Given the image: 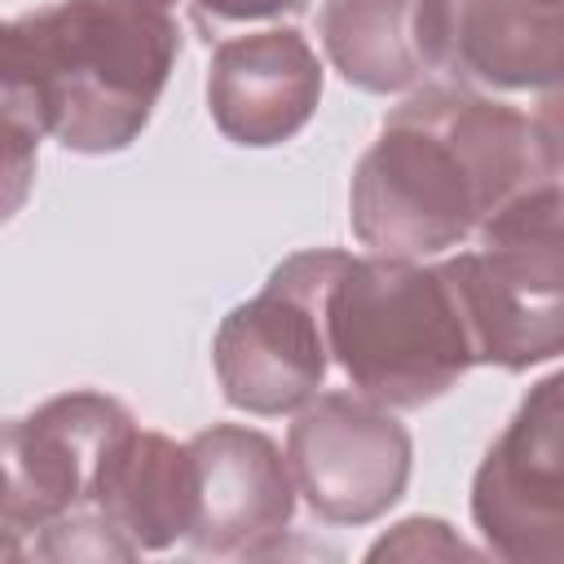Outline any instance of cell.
<instances>
[{
    "mask_svg": "<svg viewBox=\"0 0 564 564\" xmlns=\"http://www.w3.org/2000/svg\"><path fill=\"white\" fill-rule=\"evenodd\" d=\"M555 181V101L524 115L471 88H423L357 159L348 225L375 256L427 260L476 238L511 198Z\"/></svg>",
    "mask_w": 564,
    "mask_h": 564,
    "instance_id": "6da1fadb",
    "label": "cell"
},
{
    "mask_svg": "<svg viewBox=\"0 0 564 564\" xmlns=\"http://www.w3.org/2000/svg\"><path fill=\"white\" fill-rule=\"evenodd\" d=\"M176 57L181 26L154 0H57L0 18V93L75 154L132 145Z\"/></svg>",
    "mask_w": 564,
    "mask_h": 564,
    "instance_id": "7a4b0ae2",
    "label": "cell"
},
{
    "mask_svg": "<svg viewBox=\"0 0 564 564\" xmlns=\"http://www.w3.org/2000/svg\"><path fill=\"white\" fill-rule=\"evenodd\" d=\"M326 348L352 392L388 410H419L476 366L445 264L405 256L344 260L326 300Z\"/></svg>",
    "mask_w": 564,
    "mask_h": 564,
    "instance_id": "3957f363",
    "label": "cell"
},
{
    "mask_svg": "<svg viewBox=\"0 0 564 564\" xmlns=\"http://www.w3.org/2000/svg\"><path fill=\"white\" fill-rule=\"evenodd\" d=\"M476 366L529 370L564 348V229L560 181L511 198L476 229V247L441 260Z\"/></svg>",
    "mask_w": 564,
    "mask_h": 564,
    "instance_id": "277c9868",
    "label": "cell"
},
{
    "mask_svg": "<svg viewBox=\"0 0 564 564\" xmlns=\"http://www.w3.org/2000/svg\"><path fill=\"white\" fill-rule=\"evenodd\" d=\"M344 260V251H300L220 322L212 366L234 410L291 414L317 397L330 366L326 300Z\"/></svg>",
    "mask_w": 564,
    "mask_h": 564,
    "instance_id": "5b68a950",
    "label": "cell"
},
{
    "mask_svg": "<svg viewBox=\"0 0 564 564\" xmlns=\"http://www.w3.org/2000/svg\"><path fill=\"white\" fill-rule=\"evenodd\" d=\"M132 423L106 392H62L0 419V555H26V538L93 507L101 467Z\"/></svg>",
    "mask_w": 564,
    "mask_h": 564,
    "instance_id": "8992f818",
    "label": "cell"
},
{
    "mask_svg": "<svg viewBox=\"0 0 564 564\" xmlns=\"http://www.w3.org/2000/svg\"><path fill=\"white\" fill-rule=\"evenodd\" d=\"M410 432L361 392H317L295 410L286 467L295 498L326 524H370L410 480Z\"/></svg>",
    "mask_w": 564,
    "mask_h": 564,
    "instance_id": "52a82bcc",
    "label": "cell"
},
{
    "mask_svg": "<svg viewBox=\"0 0 564 564\" xmlns=\"http://www.w3.org/2000/svg\"><path fill=\"white\" fill-rule=\"evenodd\" d=\"M564 379L546 375L471 480V520L494 555L511 564L564 560Z\"/></svg>",
    "mask_w": 564,
    "mask_h": 564,
    "instance_id": "ba28073f",
    "label": "cell"
},
{
    "mask_svg": "<svg viewBox=\"0 0 564 564\" xmlns=\"http://www.w3.org/2000/svg\"><path fill=\"white\" fill-rule=\"evenodd\" d=\"M185 445L194 458V524L185 542L198 555H264L295 511L286 454L242 423H216Z\"/></svg>",
    "mask_w": 564,
    "mask_h": 564,
    "instance_id": "9c48e42d",
    "label": "cell"
},
{
    "mask_svg": "<svg viewBox=\"0 0 564 564\" xmlns=\"http://www.w3.org/2000/svg\"><path fill=\"white\" fill-rule=\"evenodd\" d=\"M322 101V62L300 31L264 26L225 40L207 66L212 123L234 145L291 141Z\"/></svg>",
    "mask_w": 564,
    "mask_h": 564,
    "instance_id": "30bf717a",
    "label": "cell"
},
{
    "mask_svg": "<svg viewBox=\"0 0 564 564\" xmlns=\"http://www.w3.org/2000/svg\"><path fill=\"white\" fill-rule=\"evenodd\" d=\"M436 70L507 93H555L564 0H432Z\"/></svg>",
    "mask_w": 564,
    "mask_h": 564,
    "instance_id": "8fae6325",
    "label": "cell"
},
{
    "mask_svg": "<svg viewBox=\"0 0 564 564\" xmlns=\"http://www.w3.org/2000/svg\"><path fill=\"white\" fill-rule=\"evenodd\" d=\"M93 507L141 555L185 542L194 524V458L185 441L150 427H128L101 467Z\"/></svg>",
    "mask_w": 564,
    "mask_h": 564,
    "instance_id": "7c38bea8",
    "label": "cell"
},
{
    "mask_svg": "<svg viewBox=\"0 0 564 564\" xmlns=\"http://www.w3.org/2000/svg\"><path fill=\"white\" fill-rule=\"evenodd\" d=\"M322 48L361 93H405L436 70L432 0H326Z\"/></svg>",
    "mask_w": 564,
    "mask_h": 564,
    "instance_id": "4fadbf2b",
    "label": "cell"
},
{
    "mask_svg": "<svg viewBox=\"0 0 564 564\" xmlns=\"http://www.w3.org/2000/svg\"><path fill=\"white\" fill-rule=\"evenodd\" d=\"M40 167V128L0 93V225L22 212L35 189Z\"/></svg>",
    "mask_w": 564,
    "mask_h": 564,
    "instance_id": "5bb4252c",
    "label": "cell"
},
{
    "mask_svg": "<svg viewBox=\"0 0 564 564\" xmlns=\"http://www.w3.org/2000/svg\"><path fill=\"white\" fill-rule=\"evenodd\" d=\"M458 555H476L463 538L449 533L445 520H401L388 538H379L370 546V560H458Z\"/></svg>",
    "mask_w": 564,
    "mask_h": 564,
    "instance_id": "9a60e30c",
    "label": "cell"
},
{
    "mask_svg": "<svg viewBox=\"0 0 564 564\" xmlns=\"http://www.w3.org/2000/svg\"><path fill=\"white\" fill-rule=\"evenodd\" d=\"M163 9H185L194 26L220 31V26H242V22H273L286 13H300L308 0H154Z\"/></svg>",
    "mask_w": 564,
    "mask_h": 564,
    "instance_id": "2e32d148",
    "label": "cell"
}]
</instances>
